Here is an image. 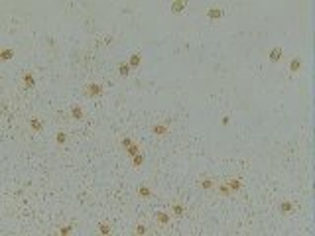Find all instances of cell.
I'll use <instances>...</instances> for the list:
<instances>
[{
	"instance_id": "2",
	"label": "cell",
	"mask_w": 315,
	"mask_h": 236,
	"mask_svg": "<svg viewBox=\"0 0 315 236\" xmlns=\"http://www.w3.org/2000/svg\"><path fill=\"white\" fill-rule=\"evenodd\" d=\"M100 93H102V87L99 83H93V85L87 87V94H89V97H99Z\"/></svg>"
},
{
	"instance_id": "7",
	"label": "cell",
	"mask_w": 315,
	"mask_h": 236,
	"mask_svg": "<svg viewBox=\"0 0 315 236\" xmlns=\"http://www.w3.org/2000/svg\"><path fill=\"white\" fill-rule=\"evenodd\" d=\"M30 128L34 132H41V122L38 120V118H32V120H30Z\"/></svg>"
},
{
	"instance_id": "13",
	"label": "cell",
	"mask_w": 315,
	"mask_h": 236,
	"mask_svg": "<svg viewBox=\"0 0 315 236\" xmlns=\"http://www.w3.org/2000/svg\"><path fill=\"white\" fill-rule=\"evenodd\" d=\"M126 153H128V156H132V158L136 156V153H140V148H138V144H132V146L126 150Z\"/></svg>"
},
{
	"instance_id": "5",
	"label": "cell",
	"mask_w": 315,
	"mask_h": 236,
	"mask_svg": "<svg viewBox=\"0 0 315 236\" xmlns=\"http://www.w3.org/2000/svg\"><path fill=\"white\" fill-rule=\"evenodd\" d=\"M299 69H301V59H299V57H294V59H291V63H290V71H291V73H297Z\"/></svg>"
},
{
	"instance_id": "17",
	"label": "cell",
	"mask_w": 315,
	"mask_h": 236,
	"mask_svg": "<svg viewBox=\"0 0 315 236\" xmlns=\"http://www.w3.org/2000/svg\"><path fill=\"white\" fill-rule=\"evenodd\" d=\"M12 55H14V51H12L10 47L2 49V59H4V61H8V59H12Z\"/></svg>"
},
{
	"instance_id": "25",
	"label": "cell",
	"mask_w": 315,
	"mask_h": 236,
	"mask_svg": "<svg viewBox=\"0 0 315 236\" xmlns=\"http://www.w3.org/2000/svg\"><path fill=\"white\" fill-rule=\"evenodd\" d=\"M69 232H71V226L69 224H65V226L59 228V234H69Z\"/></svg>"
},
{
	"instance_id": "8",
	"label": "cell",
	"mask_w": 315,
	"mask_h": 236,
	"mask_svg": "<svg viewBox=\"0 0 315 236\" xmlns=\"http://www.w3.org/2000/svg\"><path fill=\"white\" fill-rule=\"evenodd\" d=\"M132 164H134V167H142L144 165V156L142 153H136V156L132 158Z\"/></svg>"
},
{
	"instance_id": "26",
	"label": "cell",
	"mask_w": 315,
	"mask_h": 236,
	"mask_svg": "<svg viewBox=\"0 0 315 236\" xmlns=\"http://www.w3.org/2000/svg\"><path fill=\"white\" fill-rule=\"evenodd\" d=\"M173 212L175 215H183V206L181 205H173Z\"/></svg>"
},
{
	"instance_id": "10",
	"label": "cell",
	"mask_w": 315,
	"mask_h": 236,
	"mask_svg": "<svg viewBox=\"0 0 315 236\" xmlns=\"http://www.w3.org/2000/svg\"><path fill=\"white\" fill-rule=\"evenodd\" d=\"M156 220H158L160 224H167V223H170V217H167L166 212H158V215H156Z\"/></svg>"
},
{
	"instance_id": "3",
	"label": "cell",
	"mask_w": 315,
	"mask_h": 236,
	"mask_svg": "<svg viewBox=\"0 0 315 236\" xmlns=\"http://www.w3.org/2000/svg\"><path fill=\"white\" fill-rule=\"evenodd\" d=\"M71 118H75V120H81L83 118V108L79 105H73L71 106Z\"/></svg>"
},
{
	"instance_id": "22",
	"label": "cell",
	"mask_w": 315,
	"mask_h": 236,
	"mask_svg": "<svg viewBox=\"0 0 315 236\" xmlns=\"http://www.w3.org/2000/svg\"><path fill=\"white\" fill-rule=\"evenodd\" d=\"M134 234H146V226L144 224H136L134 226Z\"/></svg>"
},
{
	"instance_id": "9",
	"label": "cell",
	"mask_w": 315,
	"mask_h": 236,
	"mask_svg": "<svg viewBox=\"0 0 315 236\" xmlns=\"http://www.w3.org/2000/svg\"><path fill=\"white\" fill-rule=\"evenodd\" d=\"M240 185H242L240 179H229V189H231V191H238Z\"/></svg>"
},
{
	"instance_id": "12",
	"label": "cell",
	"mask_w": 315,
	"mask_h": 236,
	"mask_svg": "<svg viewBox=\"0 0 315 236\" xmlns=\"http://www.w3.org/2000/svg\"><path fill=\"white\" fill-rule=\"evenodd\" d=\"M280 57H282V49H280V47H274L272 53H270V59H272V61H278Z\"/></svg>"
},
{
	"instance_id": "21",
	"label": "cell",
	"mask_w": 315,
	"mask_h": 236,
	"mask_svg": "<svg viewBox=\"0 0 315 236\" xmlns=\"http://www.w3.org/2000/svg\"><path fill=\"white\" fill-rule=\"evenodd\" d=\"M280 211H282V212H290V211H291V203L284 201V203L280 205Z\"/></svg>"
},
{
	"instance_id": "23",
	"label": "cell",
	"mask_w": 315,
	"mask_h": 236,
	"mask_svg": "<svg viewBox=\"0 0 315 236\" xmlns=\"http://www.w3.org/2000/svg\"><path fill=\"white\" fill-rule=\"evenodd\" d=\"M201 187L203 189H211V187H213V181H211V179H203L201 181Z\"/></svg>"
},
{
	"instance_id": "14",
	"label": "cell",
	"mask_w": 315,
	"mask_h": 236,
	"mask_svg": "<svg viewBox=\"0 0 315 236\" xmlns=\"http://www.w3.org/2000/svg\"><path fill=\"white\" fill-rule=\"evenodd\" d=\"M138 195H140L142 199H148V197L152 195V191H150L148 187H140V189H138Z\"/></svg>"
},
{
	"instance_id": "16",
	"label": "cell",
	"mask_w": 315,
	"mask_h": 236,
	"mask_svg": "<svg viewBox=\"0 0 315 236\" xmlns=\"http://www.w3.org/2000/svg\"><path fill=\"white\" fill-rule=\"evenodd\" d=\"M183 8H185V2H173L171 4V10L173 12H183Z\"/></svg>"
},
{
	"instance_id": "18",
	"label": "cell",
	"mask_w": 315,
	"mask_h": 236,
	"mask_svg": "<svg viewBox=\"0 0 315 236\" xmlns=\"http://www.w3.org/2000/svg\"><path fill=\"white\" fill-rule=\"evenodd\" d=\"M55 142L57 144H65V142H67V134H65V132H59V134H57V138H55Z\"/></svg>"
},
{
	"instance_id": "11",
	"label": "cell",
	"mask_w": 315,
	"mask_h": 236,
	"mask_svg": "<svg viewBox=\"0 0 315 236\" xmlns=\"http://www.w3.org/2000/svg\"><path fill=\"white\" fill-rule=\"evenodd\" d=\"M221 16H223V10L221 8H211L209 10V18L215 20V18H221Z\"/></svg>"
},
{
	"instance_id": "19",
	"label": "cell",
	"mask_w": 315,
	"mask_h": 236,
	"mask_svg": "<svg viewBox=\"0 0 315 236\" xmlns=\"http://www.w3.org/2000/svg\"><path fill=\"white\" fill-rule=\"evenodd\" d=\"M140 53H134L132 55V59H130V65H132V67H138V65H140Z\"/></svg>"
},
{
	"instance_id": "1",
	"label": "cell",
	"mask_w": 315,
	"mask_h": 236,
	"mask_svg": "<svg viewBox=\"0 0 315 236\" xmlns=\"http://www.w3.org/2000/svg\"><path fill=\"white\" fill-rule=\"evenodd\" d=\"M167 126H170V120H166L164 124H156V126H152V132L156 136H164V134H167Z\"/></svg>"
},
{
	"instance_id": "24",
	"label": "cell",
	"mask_w": 315,
	"mask_h": 236,
	"mask_svg": "<svg viewBox=\"0 0 315 236\" xmlns=\"http://www.w3.org/2000/svg\"><path fill=\"white\" fill-rule=\"evenodd\" d=\"M219 193H221V195H231V189L229 187H226V185H221V187H219Z\"/></svg>"
},
{
	"instance_id": "4",
	"label": "cell",
	"mask_w": 315,
	"mask_h": 236,
	"mask_svg": "<svg viewBox=\"0 0 315 236\" xmlns=\"http://www.w3.org/2000/svg\"><path fill=\"white\" fill-rule=\"evenodd\" d=\"M22 83H24V87H26V88H32V87L35 85V79L32 77V73H26V75L22 77Z\"/></svg>"
},
{
	"instance_id": "20",
	"label": "cell",
	"mask_w": 315,
	"mask_h": 236,
	"mask_svg": "<svg viewBox=\"0 0 315 236\" xmlns=\"http://www.w3.org/2000/svg\"><path fill=\"white\" fill-rule=\"evenodd\" d=\"M132 144H134V142H132V140H130V138H122V140H120V146L124 148V150H128V148L132 146Z\"/></svg>"
},
{
	"instance_id": "15",
	"label": "cell",
	"mask_w": 315,
	"mask_h": 236,
	"mask_svg": "<svg viewBox=\"0 0 315 236\" xmlns=\"http://www.w3.org/2000/svg\"><path fill=\"white\" fill-rule=\"evenodd\" d=\"M99 232H100V234H111V232H112V228L108 226V224L102 223V224H99Z\"/></svg>"
},
{
	"instance_id": "6",
	"label": "cell",
	"mask_w": 315,
	"mask_h": 236,
	"mask_svg": "<svg viewBox=\"0 0 315 236\" xmlns=\"http://www.w3.org/2000/svg\"><path fill=\"white\" fill-rule=\"evenodd\" d=\"M118 73H120V77H126L128 73H130V65L128 63H120L118 65Z\"/></svg>"
}]
</instances>
